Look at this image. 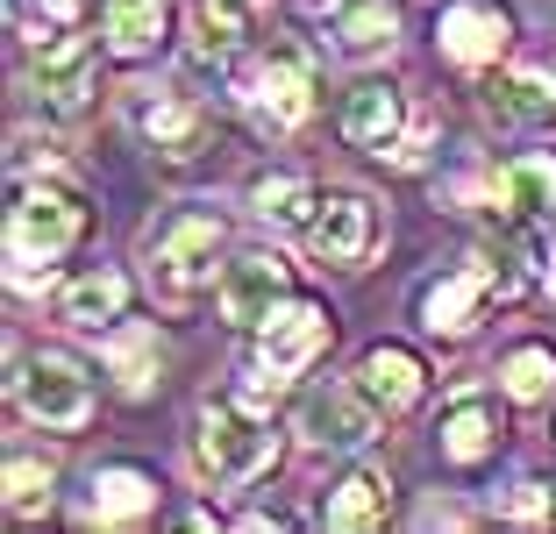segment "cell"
Here are the masks:
<instances>
[{
  "instance_id": "obj_1",
  "label": "cell",
  "mask_w": 556,
  "mask_h": 534,
  "mask_svg": "<svg viewBox=\"0 0 556 534\" xmlns=\"http://www.w3.org/2000/svg\"><path fill=\"white\" fill-rule=\"evenodd\" d=\"M86 236V200L58 178H22L15 186V214H8V278L22 292L50 285V264L65 257L72 243Z\"/></svg>"
},
{
  "instance_id": "obj_2",
  "label": "cell",
  "mask_w": 556,
  "mask_h": 534,
  "mask_svg": "<svg viewBox=\"0 0 556 534\" xmlns=\"http://www.w3.org/2000/svg\"><path fill=\"white\" fill-rule=\"evenodd\" d=\"M278 456V435L257 421V414H243L236 399H214L200 406V428H193V463L207 485H250L264 463Z\"/></svg>"
},
{
  "instance_id": "obj_3",
  "label": "cell",
  "mask_w": 556,
  "mask_h": 534,
  "mask_svg": "<svg viewBox=\"0 0 556 534\" xmlns=\"http://www.w3.org/2000/svg\"><path fill=\"white\" fill-rule=\"evenodd\" d=\"M15 399L29 421L43 428H86V414H93V378L72 364V356L43 349V356H22L15 364Z\"/></svg>"
},
{
  "instance_id": "obj_4",
  "label": "cell",
  "mask_w": 556,
  "mask_h": 534,
  "mask_svg": "<svg viewBox=\"0 0 556 534\" xmlns=\"http://www.w3.org/2000/svg\"><path fill=\"white\" fill-rule=\"evenodd\" d=\"M214 250H222V221L214 214H172L150 243V278L164 300H186L214 278Z\"/></svg>"
},
{
  "instance_id": "obj_5",
  "label": "cell",
  "mask_w": 556,
  "mask_h": 534,
  "mask_svg": "<svg viewBox=\"0 0 556 534\" xmlns=\"http://www.w3.org/2000/svg\"><path fill=\"white\" fill-rule=\"evenodd\" d=\"M29 79H36V93H43L50 114H79L86 107V93H93V43L79 36V22H58L50 36H36Z\"/></svg>"
},
{
  "instance_id": "obj_6",
  "label": "cell",
  "mask_w": 556,
  "mask_h": 534,
  "mask_svg": "<svg viewBox=\"0 0 556 534\" xmlns=\"http://www.w3.org/2000/svg\"><path fill=\"white\" fill-rule=\"evenodd\" d=\"M328 342H336V321L314 300H286V307H271V321H257V371L300 378Z\"/></svg>"
},
{
  "instance_id": "obj_7",
  "label": "cell",
  "mask_w": 556,
  "mask_h": 534,
  "mask_svg": "<svg viewBox=\"0 0 556 534\" xmlns=\"http://www.w3.org/2000/svg\"><path fill=\"white\" fill-rule=\"evenodd\" d=\"M243 93H250V107H257L264 129H300V122L314 114V72H307L300 50L278 43V50H264L257 65H250Z\"/></svg>"
},
{
  "instance_id": "obj_8",
  "label": "cell",
  "mask_w": 556,
  "mask_h": 534,
  "mask_svg": "<svg viewBox=\"0 0 556 534\" xmlns=\"http://www.w3.org/2000/svg\"><path fill=\"white\" fill-rule=\"evenodd\" d=\"M286 292H293L286 257L278 250H250V257H236L222 271V314L236 328H257V321H271V307H286Z\"/></svg>"
},
{
  "instance_id": "obj_9",
  "label": "cell",
  "mask_w": 556,
  "mask_h": 534,
  "mask_svg": "<svg viewBox=\"0 0 556 534\" xmlns=\"http://www.w3.org/2000/svg\"><path fill=\"white\" fill-rule=\"evenodd\" d=\"M300 435L314 449H364L378 435V414H371V392H350V385H321L300 399Z\"/></svg>"
},
{
  "instance_id": "obj_10",
  "label": "cell",
  "mask_w": 556,
  "mask_h": 534,
  "mask_svg": "<svg viewBox=\"0 0 556 534\" xmlns=\"http://www.w3.org/2000/svg\"><path fill=\"white\" fill-rule=\"evenodd\" d=\"M442 50L457 58V65H500V50L514 43V22L500 0H450L442 8Z\"/></svg>"
},
{
  "instance_id": "obj_11",
  "label": "cell",
  "mask_w": 556,
  "mask_h": 534,
  "mask_svg": "<svg viewBox=\"0 0 556 534\" xmlns=\"http://www.w3.org/2000/svg\"><path fill=\"white\" fill-rule=\"evenodd\" d=\"M343 136L357 150H371V157H393L400 136H407V107H400V86L386 79H364L343 93Z\"/></svg>"
},
{
  "instance_id": "obj_12",
  "label": "cell",
  "mask_w": 556,
  "mask_h": 534,
  "mask_svg": "<svg viewBox=\"0 0 556 534\" xmlns=\"http://www.w3.org/2000/svg\"><path fill=\"white\" fill-rule=\"evenodd\" d=\"M307 243L321 264H357L371 250V200L364 193H321L307 221Z\"/></svg>"
},
{
  "instance_id": "obj_13",
  "label": "cell",
  "mask_w": 556,
  "mask_h": 534,
  "mask_svg": "<svg viewBox=\"0 0 556 534\" xmlns=\"http://www.w3.org/2000/svg\"><path fill=\"white\" fill-rule=\"evenodd\" d=\"M492 292H500L492 264H464V271H450V278H435V285H428V300H421V321L435 328V335H471L478 307H485Z\"/></svg>"
},
{
  "instance_id": "obj_14",
  "label": "cell",
  "mask_w": 556,
  "mask_h": 534,
  "mask_svg": "<svg viewBox=\"0 0 556 534\" xmlns=\"http://www.w3.org/2000/svg\"><path fill=\"white\" fill-rule=\"evenodd\" d=\"M136 129H143L164 157H193L200 136H207V114H200L193 100H179V93H143L136 100Z\"/></svg>"
},
{
  "instance_id": "obj_15",
  "label": "cell",
  "mask_w": 556,
  "mask_h": 534,
  "mask_svg": "<svg viewBox=\"0 0 556 534\" xmlns=\"http://www.w3.org/2000/svg\"><path fill=\"white\" fill-rule=\"evenodd\" d=\"M500 449V414L485 392H457V406L442 414V456L450 463H485Z\"/></svg>"
},
{
  "instance_id": "obj_16",
  "label": "cell",
  "mask_w": 556,
  "mask_h": 534,
  "mask_svg": "<svg viewBox=\"0 0 556 534\" xmlns=\"http://www.w3.org/2000/svg\"><path fill=\"white\" fill-rule=\"evenodd\" d=\"M328 36H336L343 58H386L393 36H400V8H393V0H343Z\"/></svg>"
},
{
  "instance_id": "obj_17",
  "label": "cell",
  "mask_w": 556,
  "mask_h": 534,
  "mask_svg": "<svg viewBox=\"0 0 556 534\" xmlns=\"http://www.w3.org/2000/svg\"><path fill=\"white\" fill-rule=\"evenodd\" d=\"M364 392H371V406H386V414H407L414 399L428 392V371H421V356H407V349H371L364 356Z\"/></svg>"
},
{
  "instance_id": "obj_18",
  "label": "cell",
  "mask_w": 556,
  "mask_h": 534,
  "mask_svg": "<svg viewBox=\"0 0 556 534\" xmlns=\"http://www.w3.org/2000/svg\"><path fill=\"white\" fill-rule=\"evenodd\" d=\"M122 307H129V278H122L115 264H93V271H79V278L65 285V321H72V328L122 321Z\"/></svg>"
},
{
  "instance_id": "obj_19",
  "label": "cell",
  "mask_w": 556,
  "mask_h": 534,
  "mask_svg": "<svg viewBox=\"0 0 556 534\" xmlns=\"http://www.w3.org/2000/svg\"><path fill=\"white\" fill-rule=\"evenodd\" d=\"M100 22H108L115 58H143V50H157L164 22H172V0H100Z\"/></svg>"
},
{
  "instance_id": "obj_20",
  "label": "cell",
  "mask_w": 556,
  "mask_h": 534,
  "mask_svg": "<svg viewBox=\"0 0 556 534\" xmlns=\"http://www.w3.org/2000/svg\"><path fill=\"white\" fill-rule=\"evenodd\" d=\"M393 506V485H386V470H350L343 485L321 499V520L328 527H378Z\"/></svg>"
},
{
  "instance_id": "obj_21",
  "label": "cell",
  "mask_w": 556,
  "mask_h": 534,
  "mask_svg": "<svg viewBox=\"0 0 556 534\" xmlns=\"http://www.w3.org/2000/svg\"><path fill=\"white\" fill-rule=\"evenodd\" d=\"M157 513V485L143 470H100L93 478V520L100 527H136V520Z\"/></svg>"
},
{
  "instance_id": "obj_22",
  "label": "cell",
  "mask_w": 556,
  "mask_h": 534,
  "mask_svg": "<svg viewBox=\"0 0 556 534\" xmlns=\"http://www.w3.org/2000/svg\"><path fill=\"white\" fill-rule=\"evenodd\" d=\"M500 200L514 221H549L556 214V157H514L500 171Z\"/></svg>"
},
{
  "instance_id": "obj_23",
  "label": "cell",
  "mask_w": 556,
  "mask_h": 534,
  "mask_svg": "<svg viewBox=\"0 0 556 534\" xmlns=\"http://www.w3.org/2000/svg\"><path fill=\"white\" fill-rule=\"evenodd\" d=\"M108 364H115L122 392L143 399L150 378H157V335H150V328H115V335H108Z\"/></svg>"
},
{
  "instance_id": "obj_24",
  "label": "cell",
  "mask_w": 556,
  "mask_h": 534,
  "mask_svg": "<svg viewBox=\"0 0 556 534\" xmlns=\"http://www.w3.org/2000/svg\"><path fill=\"white\" fill-rule=\"evenodd\" d=\"M500 385H507L521 406L549 399V385H556V349H542V342H521V349L500 364Z\"/></svg>"
},
{
  "instance_id": "obj_25",
  "label": "cell",
  "mask_w": 556,
  "mask_h": 534,
  "mask_svg": "<svg viewBox=\"0 0 556 534\" xmlns=\"http://www.w3.org/2000/svg\"><path fill=\"white\" fill-rule=\"evenodd\" d=\"M314 186L307 178H293V171H278V178H257V214L264 221H286V228H307L314 221Z\"/></svg>"
},
{
  "instance_id": "obj_26",
  "label": "cell",
  "mask_w": 556,
  "mask_h": 534,
  "mask_svg": "<svg viewBox=\"0 0 556 534\" xmlns=\"http://www.w3.org/2000/svg\"><path fill=\"white\" fill-rule=\"evenodd\" d=\"M50 506V463L8 456V513H43Z\"/></svg>"
},
{
  "instance_id": "obj_27",
  "label": "cell",
  "mask_w": 556,
  "mask_h": 534,
  "mask_svg": "<svg viewBox=\"0 0 556 534\" xmlns=\"http://www.w3.org/2000/svg\"><path fill=\"white\" fill-rule=\"evenodd\" d=\"M507 513H514V520H542V513H549V485H521V492L507 499Z\"/></svg>"
},
{
  "instance_id": "obj_28",
  "label": "cell",
  "mask_w": 556,
  "mask_h": 534,
  "mask_svg": "<svg viewBox=\"0 0 556 534\" xmlns=\"http://www.w3.org/2000/svg\"><path fill=\"white\" fill-rule=\"evenodd\" d=\"M36 8H43L50 22H79L86 15V0H36Z\"/></svg>"
}]
</instances>
